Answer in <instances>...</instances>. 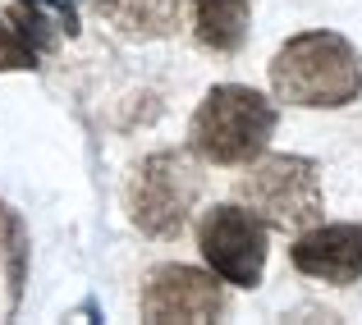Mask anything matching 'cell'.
Returning a JSON list of instances; mask_svg holds the SVG:
<instances>
[{
	"label": "cell",
	"mask_w": 362,
	"mask_h": 325,
	"mask_svg": "<svg viewBox=\"0 0 362 325\" xmlns=\"http://www.w3.org/2000/svg\"><path fill=\"white\" fill-rule=\"evenodd\" d=\"M271 88L303 110H344L362 97V55L349 37L312 28L271 55Z\"/></svg>",
	"instance_id": "1"
},
{
	"label": "cell",
	"mask_w": 362,
	"mask_h": 325,
	"mask_svg": "<svg viewBox=\"0 0 362 325\" xmlns=\"http://www.w3.org/2000/svg\"><path fill=\"white\" fill-rule=\"evenodd\" d=\"M275 124H280L275 101H266L257 88H243V83H221L197 101L188 147L206 165H252L275 138Z\"/></svg>",
	"instance_id": "2"
},
{
	"label": "cell",
	"mask_w": 362,
	"mask_h": 325,
	"mask_svg": "<svg viewBox=\"0 0 362 325\" xmlns=\"http://www.w3.org/2000/svg\"><path fill=\"white\" fill-rule=\"evenodd\" d=\"M239 202L247 211L266 220L275 234H303L321 220V170L317 160L280 151V156H262L247 165L239 179Z\"/></svg>",
	"instance_id": "3"
},
{
	"label": "cell",
	"mask_w": 362,
	"mask_h": 325,
	"mask_svg": "<svg viewBox=\"0 0 362 325\" xmlns=\"http://www.w3.org/2000/svg\"><path fill=\"white\" fill-rule=\"evenodd\" d=\"M197 197H202V170L188 151H156L133 170L129 188H124V206H129L133 229L147 238H175L188 225Z\"/></svg>",
	"instance_id": "4"
},
{
	"label": "cell",
	"mask_w": 362,
	"mask_h": 325,
	"mask_svg": "<svg viewBox=\"0 0 362 325\" xmlns=\"http://www.w3.org/2000/svg\"><path fill=\"white\" fill-rule=\"evenodd\" d=\"M266 220L247 206L221 202L197 220V247L202 261L216 271V280L234 284V289H257L266 275Z\"/></svg>",
	"instance_id": "5"
},
{
	"label": "cell",
	"mask_w": 362,
	"mask_h": 325,
	"mask_svg": "<svg viewBox=\"0 0 362 325\" xmlns=\"http://www.w3.org/2000/svg\"><path fill=\"white\" fill-rule=\"evenodd\" d=\"M138 312H142V321H151V325H170V321L202 325V321H216L225 312V293H221V284H216V271L206 275V271H197V266L165 261L147 275Z\"/></svg>",
	"instance_id": "6"
},
{
	"label": "cell",
	"mask_w": 362,
	"mask_h": 325,
	"mask_svg": "<svg viewBox=\"0 0 362 325\" xmlns=\"http://www.w3.org/2000/svg\"><path fill=\"white\" fill-rule=\"evenodd\" d=\"M289 261L308 280L326 284H358L362 280V225H312L289 247Z\"/></svg>",
	"instance_id": "7"
},
{
	"label": "cell",
	"mask_w": 362,
	"mask_h": 325,
	"mask_svg": "<svg viewBox=\"0 0 362 325\" xmlns=\"http://www.w3.org/2000/svg\"><path fill=\"white\" fill-rule=\"evenodd\" d=\"M60 42H64V32H60V23H55L51 14L14 0V5L0 14V73L42 69V60Z\"/></svg>",
	"instance_id": "8"
},
{
	"label": "cell",
	"mask_w": 362,
	"mask_h": 325,
	"mask_svg": "<svg viewBox=\"0 0 362 325\" xmlns=\"http://www.w3.org/2000/svg\"><path fill=\"white\" fill-rule=\"evenodd\" d=\"M184 5L188 0H97V9L119 28L124 37L138 42H160L184 28Z\"/></svg>",
	"instance_id": "9"
},
{
	"label": "cell",
	"mask_w": 362,
	"mask_h": 325,
	"mask_svg": "<svg viewBox=\"0 0 362 325\" xmlns=\"http://www.w3.org/2000/svg\"><path fill=\"white\" fill-rule=\"evenodd\" d=\"M252 0H193V32L206 51L234 55L247 42Z\"/></svg>",
	"instance_id": "10"
},
{
	"label": "cell",
	"mask_w": 362,
	"mask_h": 325,
	"mask_svg": "<svg viewBox=\"0 0 362 325\" xmlns=\"http://www.w3.org/2000/svg\"><path fill=\"white\" fill-rule=\"evenodd\" d=\"M28 225L9 202H0V256H5V284H9V312H18L28 284Z\"/></svg>",
	"instance_id": "11"
},
{
	"label": "cell",
	"mask_w": 362,
	"mask_h": 325,
	"mask_svg": "<svg viewBox=\"0 0 362 325\" xmlns=\"http://www.w3.org/2000/svg\"><path fill=\"white\" fill-rule=\"evenodd\" d=\"M23 5H33V9H42V14H51L55 23H60V32L64 37H78V0H23Z\"/></svg>",
	"instance_id": "12"
}]
</instances>
